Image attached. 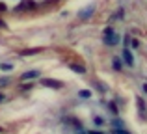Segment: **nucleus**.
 Returning <instances> with one entry per match:
<instances>
[{"instance_id":"obj_1","label":"nucleus","mask_w":147,"mask_h":134,"mask_svg":"<svg viewBox=\"0 0 147 134\" xmlns=\"http://www.w3.org/2000/svg\"><path fill=\"white\" fill-rule=\"evenodd\" d=\"M102 41H104V45L106 47H115V45L121 41V37H119V34H115L114 32V28H104V32H102Z\"/></svg>"},{"instance_id":"obj_2","label":"nucleus","mask_w":147,"mask_h":134,"mask_svg":"<svg viewBox=\"0 0 147 134\" xmlns=\"http://www.w3.org/2000/svg\"><path fill=\"white\" fill-rule=\"evenodd\" d=\"M41 84L47 86V88H54V90L63 88V82H60V80H50V78H43V80H41Z\"/></svg>"},{"instance_id":"obj_3","label":"nucleus","mask_w":147,"mask_h":134,"mask_svg":"<svg viewBox=\"0 0 147 134\" xmlns=\"http://www.w3.org/2000/svg\"><path fill=\"white\" fill-rule=\"evenodd\" d=\"M69 69H71V71H75V73H78V75H84V73H86V67L80 65V63H75V62L69 63Z\"/></svg>"},{"instance_id":"obj_4","label":"nucleus","mask_w":147,"mask_h":134,"mask_svg":"<svg viewBox=\"0 0 147 134\" xmlns=\"http://www.w3.org/2000/svg\"><path fill=\"white\" fill-rule=\"evenodd\" d=\"M123 60H125L127 65H134V56L130 54L129 48H125V51H123Z\"/></svg>"},{"instance_id":"obj_5","label":"nucleus","mask_w":147,"mask_h":134,"mask_svg":"<svg viewBox=\"0 0 147 134\" xmlns=\"http://www.w3.org/2000/svg\"><path fill=\"white\" fill-rule=\"evenodd\" d=\"M37 76H39V71H26L21 78L22 80H34V78H37Z\"/></svg>"},{"instance_id":"obj_6","label":"nucleus","mask_w":147,"mask_h":134,"mask_svg":"<svg viewBox=\"0 0 147 134\" xmlns=\"http://www.w3.org/2000/svg\"><path fill=\"white\" fill-rule=\"evenodd\" d=\"M93 11H95V7H93V6H90L88 9H82V11H80V19H90Z\"/></svg>"},{"instance_id":"obj_7","label":"nucleus","mask_w":147,"mask_h":134,"mask_svg":"<svg viewBox=\"0 0 147 134\" xmlns=\"http://www.w3.org/2000/svg\"><path fill=\"white\" fill-rule=\"evenodd\" d=\"M112 67H114V69H117V71H121V67H123L121 58H112Z\"/></svg>"},{"instance_id":"obj_8","label":"nucleus","mask_w":147,"mask_h":134,"mask_svg":"<svg viewBox=\"0 0 147 134\" xmlns=\"http://www.w3.org/2000/svg\"><path fill=\"white\" fill-rule=\"evenodd\" d=\"M138 110H140L142 116H145V102H144V99H138Z\"/></svg>"},{"instance_id":"obj_9","label":"nucleus","mask_w":147,"mask_h":134,"mask_svg":"<svg viewBox=\"0 0 147 134\" xmlns=\"http://www.w3.org/2000/svg\"><path fill=\"white\" fill-rule=\"evenodd\" d=\"M37 52H39V48H30V51H22L21 54L22 56H32V54H37Z\"/></svg>"},{"instance_id":"obj_10","label":"nucleus","mask_w":147,"mask_h":134,"mask_svg":"<svg viewBox=\"0 0 147 134\" xmlns=\"http://www.w3.org/2000/svg\"><path fill=\"white\" fill-rule=\"evenodd\" d=\"M129 47L138 48V47H140V41H138V39H132V37H130V45H129Z\"/></svg>"},{"instance_id":"obj_11","label":"nucleus","mask_w":147,"mask_h":134,"mask_svg":"<svg viewBox=\"0 0 147 134\" xmlns=\"http://www.w3.org/2000/svg\"><path fill=\"white\" fill-rule=\"evenodd\" d=\"M115 19H123V9H119V11H115V13H114L112 21H115Z\"/></svg>"},{"instance_id":"obj_12","label":"nucleus","mask_w":147,"mask_h":134,"mask_svg":"<svg viewBox=\"0 0 147 134\" xmlns=\"http://www.w3.org/2000/svg\"><path fill=\"white\" fill-rule=\"evenodd\" d=\"M0 69H4V71H11V69H13V65H11V63H2V65H0Z\"/></svg>"},{"instance_id":"obj_13","label":"nucleus","mask_w":147,"mask_h":134,"mask_svg":"<svg viewBox=\"0 0 147 134\" xmlns=\"http://www.w3.org/2000/svg\"><path fill=\"white\" fill-rule=\"evenodd\" d=\"M102 123H104V119H102L100 116H97V117H95V125H102Z\"/></svg>"},{"instance_id":"obj_14","label":"nucleus","mask_w":147,"mask_h":134,"mask_svg":"<svg viewBox=\"0 0 147 134\" xmlns=\"http://www.w3.org/2000/svg\"><path fill=\"white\" fill-rule=\"evenodd\" d=\"M90 95H91V93H90V90H88V91H86V90L80 91V97H90Z\"/></svg>"},{"instance_id":"obj_15","label":"nucleus","mask_w":147,"mask_h":134,"mask_svg":"<svg viewBox=\"0 0 147 134\" xmlns=\"http://www.w3.org/2000/svg\"><path fill=\"white\" fill-rule=\"evenodd\" d=\"M114 134H129V132L123 131V129H117V131H114Z\"/></svg>"},{"instance_id":"obj_16","label":"nucleus","mask_w":147,"mask_h":134,"mask_svg":"<svg viewBox=\"0 0 147 134\" xmlns=\"http://www.w3.org/2000/svg\"><path fill=\"white\" fill-rule=\"evenodd\" d=\"M129 45H130V36H127L125 37V47H129Z\"/></svg>"},{"instance_id":"obj_17","label":"nucleus","mask_w":147,"mask_h":134,"mask_svg":"<svg viewBox=\"0 0 147 134\" xmlns=\"http://www.w3.org/2000/svg\"><path fill=\"white\" fill-rule=\"evenodd\" d=\"M142 90H144V91H145V93H147V84H144V88H142Z\"/></svg>"},{"instance_id":"obj_18","label":"nucleus","mask_w":147,"mask_h":134,"mask_svg":"<svg viewBox=\"0 0 147 134\" xmlns=\"http://www.w3.org/2000/svg\"><path fill=\"white\" fill-rule=\"evenodd\" d=\"M0 26H2V28H6V24H4V22H2V21H0Z\"/></svg>"},{"instance_id":"obj_19","label":"nucleus","mask_w":147,"mask_h":134,"mask_svg":"<svg viewBox=\"0 0 147 134\" xmlns=\"http://www.w3.org/2000/svg\"><path fill=\"white\" fill-rule=\"evenodd\" d=\"M2 99H4V95H0V101H2Z\"/></svg>"},{"instance_id":"obj_20","label":"nucleus","mask_w":147,"mask_h":134,"mask_svg":"<svg viewBox=\"0 0 147 134\" xmlns=\"http://www.w3.org/2000/svg\"><path fill=\"white\" fill-rule=\"evenodd\" d=\"M0 132H4V129H2V127H0Z\"/></svg>"}]
</instances>
